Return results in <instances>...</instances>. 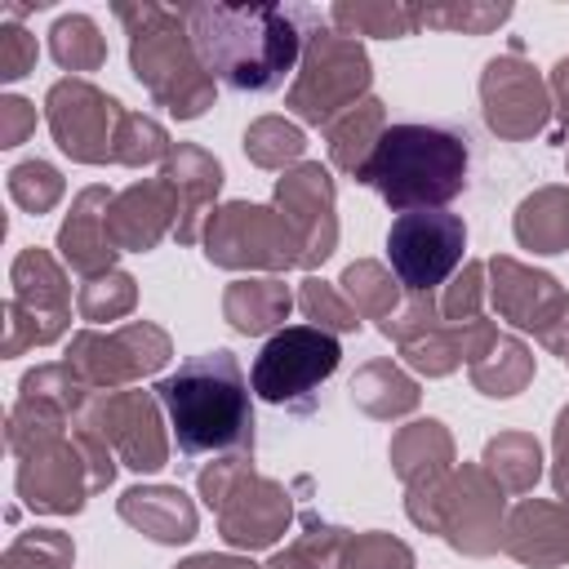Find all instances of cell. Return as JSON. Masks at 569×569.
Returning <instances> with one entry per match:
<instances>
[{
	"label": "cell",
	"instance_id": "603a6c76",
	"mask_svg": "<svg viewBox=\"0 0 569 569\" xmlns=\"http://www.w3.org/2000/svg\"><path fill=\"white\" fill-rule=\"evenodd\" d=\"M120 516L129 525H138L147 538L156 542H187L196 533V507L187 502V493L178 489H129L120 498Z\"/></svg>",
	"mask_w": 569,
	"mask_h": 569
},
{
	"label": "cell",
	"instance_id": "6da1fadb",
	"mask_svg": "<svg viewBox=\"0 0 569 569\" xmlns=\"http://www.w3.org/2000/svg\"><path fill=\"white\" fill-rule=\"evenodd\" d=\"M204 71L236 93L280 89L325 27L311 4H182Z\"/></svg>",
	"mask_w": 569,
	"mask_h": 569
},
{
	"label": "cell",
	"instance_id": "1f68e13d",
	"mask_svg": "<svg viewBox=\"0 0 569 569\" xmlns=\"http://www.w3.org/2000/svg\"><path fill=\"white\" fill-rule=\"evenodd\" d=\"M302 147H307L302 129L289 124V120H280V116H262V120H253L249 133H244V156H249L253 164H262V169H280L284 160H298Z\"/></svg>",
	"mask_w": 569,
	"mask_h": 569
},
{
	"label": "cell",
	"instance_id": "ffe728a7",
	"mask_svg": "<svg viewBox=\"0 0 569 569\" xmlns=\"http://www.w3.org/2000/svg\"><path fill=\"white\" fill-rule=\"evenodd\" d=\"M160 178H164V182L173 187V196H178V227H173V236H178V244H191V240L200 236V218L209 213V204H213V196H218V187H222V164H218L209 151L178 142V147L169 151Z\"/></svg>",
	"mask_w": 569,
	"mask_h": 569
},
{
	"label": "cell",
	"instance_id": "7402d4cb",
	"mask_svg": "<svg viewBox=\"0 0 569 569\" xmlns=\"http://www.w3.org/2000/svg\"><path fill=\"white\" fill-rule=\"evenodd\" d=\"M449 458H453V445H449V436L440 431V422H413V427L400 431L396 445H391V462H396V471L409 480V498L431 493V489L445 480Z\"/></svg>",
	"mask_w": 569,
	"mask_h": 569
},
{
	"label": "cell",
	"instance_id": "ee69618b",
	"mask_svg": "<svg viewBox=\"0 0 569 569\" xmlns=\"http://www.w3.org/2000/svg\"><path fill=\"white\" fill-rule=\"evenodd\" d=\"M556 489L569 502V409H560L556 418Z\"/></svg>",
	"mask_w": 569,
	"mask_h": 569
},
{
	"label": "cell",
	"instance_id": "8fae6325",
	"mask_svg": "<svg viewBox=\"0 0 569 569\" xmlns=\"http://www.w3.org/2000/svg\"><path fill=\"white\" fill-rule=\"evenodd\" d=\"M62 329H67V280H62V267L44 249H22L18 262H13L4 356H18L22 347H44Z\"/></svg>",
	"mask_w": 569,
	"mask_h": 569
},
{
	"label": "cell",
	"instance_id": "d4e9b609",
	"mask_svg": "<svg viewBox=\"0 0 569 569\" xmlns=\"http://www.w3.org/2000/svg\"><path fill=\"white\" fill-rule=\"evenodd\" d=\"M289 289L280 280H236L222 298V311L231 329L240 333H267L289 316Z\"/></svg>",
	"mask_w": 569,
	"mask_h": 569
},
{
	"label": "cell",
	"instance_id": "4fadbf2b",
	"mask_svg": "<svg viewBox=\"0 0 569 569\" xmlns=\"http://www.w3.org/2000/svg\"><path fill=\"white\" fill-rule=\"evenodd\" d=\"M169 360V338L156 325H124L116 333H76L67 347V365L98 391H116L120 382L151 373Z\"/></svg>",
	"mask_w": 569,
	"mask_h": 569
},
{
	"label": "cell",
	"instance_id": "5b68a950",
	"mask_svg": "<svg viewBox=\"0 0 569 569\" xmlns=\"http://www.w3.org/2000/svg\"><path fill=\"white\" fill-rule=\"evenodd\" d=\"M338 360H342V347H338V338L329 329L284 325L258 351V360L249 369V387L267 405H280V409H293V413H311L316 396H320V382L338 369Z\"/></svg>",
	"mask_w": 569,
	"mask_h": 569
},
{
	"label": "cell",
	"instance_id": "44dd1931",
	"mask_svg": "<svg viewBox=\"0 0 569 569\" xmlns=\"http://www.w3.org/2000/svg\"><path fill=\"white\" fill-rule=\"evenodd\" d=\"M502 547L533 565V569H551L560 560H569V502L565 507H551V502H520L511 516H507V538Z\"/></svg>",
	"mask_w": 569,
	"mask_h": 569
},
{
	"label": "cell",
	"instance_id": "484cf974",
	"mask_svg": "<svg viewBox=\"0 0 569 569\" xmlns=\"http://www.w3.org/2000/svg\"><path fill=\"white\" fill-rule=\"evenodd\" d=\"M516 240L533 253H560L569 244V191L547 187L529 196L516 213Z\"/></svg>",
	"mask_w": 569,
	"mask_h": 569
},
{
	"label": "cell",
	"instance_id": "9a60e30c",
	"mask_svg": "<svg viewBox=\"0 0 569 569\" xmlns=\"http://www.w3.org/2000/svg\"><path fill=\"white\" fill-rule=\"evenodd\" d=\"M276 209L289 222L302 267H316L333 253L338 222H333V182L320 164H298L276 182Z\"/></svg>",
	"mask_w": 569,
	"mask_h": 569
},
{
	"label": "cell",
	"instance_id": "5bb4252c",
	"mask_svg": "<svg viewBox=\"0 0 569 569\" xmlns=\"http://www.w3.org/2000/svg\"><path fill=\"white\" fill-rule=\"evenodd\" d=\"M489 271H493V307L511 325L533 329L551 351L569 356V298H565V289L547 271L520 267L511 258H493Z\"/></svg>",
	"mask_w": 569,
	"mask_h": 569
},
{
	"label": "cell",
	"instance_id": "83f0119b",
	"mask_svg": "<svg viewBox=\"0 0 569 569\" xmlns=\"http://www.w3.org/2000/svg\"><path fill=\"white\" fill-rule=\"evenodd\" d=\"M533 373V356L516 338H493L489 351L471 360V378L485 396H516Z\"/></svg>",
	"mask_w": 569,
	"mask_h": 569
},
{
	"label": "cell",
	"instance_id": "60d3db41",
	"mask_svg": "<svg viewBox=\"0 0 569 569\" xmlns=\"http://www.w3.org/2000/svg\"><path fill=\"white\" fill-rule=\"evenodd\" d=\"M511 18V4H453V9H422V27H453V31H489Z\"/></svg>",
	"mask_w": 569,
	"mask_h": 569
},
{
	"label": "cell",
	"instance_id": "30bf717a",
	"mask_svg": "<svg viewBox=\"0 0 569 569\" xmlns=\"http://www.w3.org/2000/svg\"><path fill=\"white\" fill-rule=\"evenodd\" d=\"M204 253L218 267H302L298 240L289 231V222L267 209V204H227L209 218V236H204Z\"/></svg>",
	"mask_w": 569,
	"mask_h": 569
},
{
	"label": "cell",
	"instance_id": "f1b7e54d",
	"mask_svg": "<svg viewBox=\"0 0 569 569\" xmlns=\"http://www.w3.org/2000/svg\"><path fill=\"white\" fill-rule=\"evenodd\" d=\"M333 27L342 36H413L422 27V4H333Z\"/></svg>",
	"mask_w": 569,
	"mask_h": 569
},
{
	"label": "cell",
	"instance_id": "7a4b0ae2",
	"mask_svg": "<svg viewBox=\"0 0 569 569\" xmlns=\"http://www.w3.org/2000/svg\"><path fill=\"white\" fill-rule=\"evenodd\" d=\"M156 400L169 413L173 445L182 458L253 449L249 378L227 347L182 360L169 378L156 382Z\"/></svg>",
	"mask_w": 569,
	"mask_h": 569
},
{
	"label": "cell",
	"instance_id": "f6af8a7d",
	"mask_svg": "<svg viewBox=\"0 0 569 569\" xmlns=\"http://www.w3.org/2000/svg\"><path fill=\"white\" fill-rule=\"evenodd\" d=\"M551 93H556L560 129H569V58H560V62L551 67Z\"/></svg>",
	"mask_w": 569,
	"mask_h": 569
},
{
	"label": "cell",
	"instance_id": "52a82bcc",
	"mask_svg": "<svg viewBox=\"0 0 569 569\" xmlns=\"http://www.w3.org/2000/svg\"><path fill=\"white\" fill-rule=\"evenodd\" d=\"M204 502L222 520V538L231 547H271L289 525V493L271 480H258L244 453H227L200 476Z\"/></svg>",
	"mask_w": 569,
	"mask_h": 569
},
{
	"label": "cell",
	"instance_id": "277c9868",
	"mask_svg": "<svg viewBox=\"0 0 569 569\" xmlns=\"http://www.w3.org/2000/svg\"><path fill=\"white\" fill-rule=\"evenodd\" d=\"M116 18L129 27V62L156 102L178 120H196L213 102V76L204 71L182 9L164 4H116Z\"/></svg>",
	"mask_w": 569,
	"mask_h": 569
},
{
	"label": "cell",
	"instance_id": "9c48e42d",
	"mask_svg": "<svg viewBox=\"0 0 569 569\" xmlns=\"http://www.w3.org/2000/svg\"><path fill=\"white\" fill-rule=\"evenodd\" d=\"M467 249V227L449 209L400 213L387 231V262L405 293L431 298L458 267Z\"/></svg>",
	"mask_w": 569,
	"mask_h": 569
},
{
	"label": "cell",
	"instance_id": "f546056e",
	"mask_svg": "<svg viewBox=\"0 0 569 569\" xmlns=\"http://www.w3.org/2000/svg\"><path fill=\"white\" fill-rule=\"evenodd\" d=\"M351 400L360 409H369L373 418H391V413H405L418 405V387L400 369L378 360V365H365L360 378H351Z\"/></svg>",
	"mask_w": 569,
	"mask_h": 569
},
{
	"label": "cell",
	"instance_id": "74e56055",
	"mask_svg": "<svg viewBox=\"0 0 569 569\" xmlns=\"http://www.w3.org/2000/svg\"><path fill=\"white\" fill-rule=\"evenodd\" d=\"M71 556L76 551L58 529H31L9 547L4 569H67Z\"/></svg>",
	"mask_w": 569,
	"mask_h": 569
},
{
	"label": "cell",
	"instance_id": "ac0fdd59",
	"mask_svg": "<svg viewBox=\"0 0 569 569\" xmlns=\"http://www.w3.org/2000/svg\"><path fill=\"white\" fill-rule=\"evenodd\" d=\"M178 213V196L164 178H147V182H133L129 191H120L111 200V213H107V236L120 249H133V253H147L156 249V240L169 231Z\"/></svg>",
	"mask_w": 569,
	"mask_h": 569
},
{
	"label": "cell",
	"instance_id": "ab89813d",
	"mask_svg": "<svg viewBox=\"0 0 569 569\" xmlns=\"http://www.w3.org/2000/svg\"><path fill=\"white\" fill-rule=\"evenodd\" d=\"M413 556L391 533H365L342 547V569H409Z\"/></svg>",
	"mask_w": 569,
	"mask_h": 569
},
{
	"label": "cell",
	"instance_id": "ba28073f",
	"mask_svg": "<svg viewBox=\"0 0 569 569\" xmlns=\"http://www.w3.org/2000/svg\"><path fill=\"white\" fill-rule=\"evenodd\" d=\"M413 525L445 533L458 551L485 556L498 547V520H502V489L489 471L467 467L453 480H440L431 493L409 498Z\"/></svg>",
	"mask_w": 569,
	"mask_h": 569
},
{
	"label": "cell",
	"instance_id": "b9f144b4",
	"mask_svg": "<svg viewBox=\"0 0 569 569\" xmlns=\"http://www.w3.org/2000/svg\"><path fill=\"white\" fill-rule=\"evenodd\" d=\"M36 67V36H27L22 27H4L0 31V76L4 80H22Z\"/></svg>",
	"mask_w": 569,
	"mask_h": 569
},
{
	"label": "cell",
	"instance_id": "7c38bea8",
	"mask_svg": "<svg viewBox=\"0 0 569 569\" xmlns=\"http://www.w3.org/2000/svg\"><path fill=\"white\" fill-rule=\"evenodd\" d=\"M44 120L58 138V147L71 156V160H84V164H102L111 160L116 151V133H120V120H124V107L84 84V80H58L44 98Z\"/></svg>",
	"mask_w": 569,
	"mask_h": 569
},
{
	"label": "cell",
	"instance_id": "d590c367",
	"mask_svg": "<svg viewBox=\"0 0 569 569\" xmlns=\"http://www.w3.org/2000/svg\"><path fill=\"white\" fill-rule=\"evenodd\" d=\"M9 196H13L27 213H44V209L58 204L62 178H58V169L44 164V160H22V164L9 169Z\"/></svg>",
	"mask_w": 569,
	"mask_h": 569
},
{
	"label": "cell",
	"instance_id": "cb8c5ba5",
	"mask_svg": "<svg viewBox=\"0 0 569 569\" xmlns=\"http://www.w3.org/2000/svg\"><path fill=\"white\" fill-rule=\"evenodd\" d=\"M382 129H387V120H382V102H378V98H365V102H356L351 111H342V116L329 124V156H333V164L356 178V173L365 169L369 151L378 147Z\"/></svg>",
	"mask_w": 569,
	"mask_h": 569
},
{
	"label": "cell",
	"instance_id": "7dc6e473",
	"mask_svg": "<svg viewBox=\"0 0 569 569\" xmlns=\"http://www.w3.org/2000/svg\"><path fill=\"white\" fill-rule=\"evenodd\" d=\"M565 360H569V356H565Z\"/></svg>",
	"mask_w": 569,
	"mask_h": 569
},
{
	"label": "cell",
	"instance_id": "4dcf8cb0",
	"mask_svg": "<svg viewBox=\"0 0 569 569\" xmlns=\"http://www.w3.org/2000/svg\"><path fill=\"white\" fill-rule=\"evenodd\" d=\"M485 471L498 480V489H516V493L533 489V480H538V471H542L538 440H533V436H520V431L489 440V445H485Z\"/></svg>",
	"mask_w": 569,
	"mask_h": 569
},
{
	"label": "cell",
	"instance_id": "7bdbcfd3",
	"mask_svg": "<svg viewBox=\"0 0 569 569\" xmlns=\"http://www.w3.org/2000/svg\"><path fill=\"white\" fill-rule=\"evenodd\" d=\"M0 116H4V129H0L4 147H18V142L27 138V129L36 124V111H31L27 98H4V102H0Z\"/></svg>",
	"mask_w": 569,
	"mask_h": 569
},
{
	"label": "cell",
	"instance_id": "f35d334b",
	"mask_svg": "<svg viewBox=\"0 0 569 569\" xmlns=\"http://www.w3.org/2000/svg\"><path fill=\"white\" fill-rule=\"evenodd\" d=\"M133 307V280L124 271H102L93 280H84L80 289V316L84 320H116Z\"/></svg>",
	"mask_w": 569,
	"mask_h": 569
},
{
	"label": "cell",
	"instance_id": "8992f818",
	"mask_svg": "<svg viewBox=\"0 0 569 569\" xmlns=\"http://www.w3.org/2000/svg\"><path fill=\"white\" fill-rule=\"evenodd\" d=\"M369 89V58L365 49L342 36L320 27L298 62V76L289 84V107L307 120V124H333L342 111H351L356 102H365L360 93Z\"/></svg>",
	"mask_w": 569,
	"mask_h": 569
},
{
	"label": "cell",
	"instance_id": "d6a6232c",
	"mask_svg": "<svg viewBox=\"0 0 569 569\" xmlns=\"http://www.w3.org/2000/svg\"><path fill=\"white\" fill-rule=\"evenodd\" d=\"M342 289L356 298V311L360 316H373L382 325L391 320V311H396V284H391V276L378 262H351L342 271Z\"/></svg>",
	"mask_w": 569,
	"mask_h": 569
},
{
	"label": "cell",
	"instance_id": "4316f807",
	"mask_svg": "<svg viewBox=\"0 0 569 569\" xmlns=\"http://www.w3.org/2000/svg\"><path fill=\"white\" fill-rule=\"evenodd\" d=\"M49 53L67 71H98L107 62V40L89 13H62L49 31Z\"/></svg>",
	"mask_w": 569,
	"mask_h": 569
},
{
	"label": "cell",
	"instance_id": "8d00e7d4",
	"mask_svg": "<svg viewBox=\"0 0 569 569\" xmlns=\"http://www.w3.org/2000/svg\"><path fill=\"white\" fill-rule=\"evenodd\" d=\"M298 307L307 311V320H316V329H329V333H351V329H360V311H356L338 289H329L325 280H307L302 293H298Z\"/></svg>",
	"mask_w": 569,
	"mask_h": 569
},
{
	"label": "cell",
	"instance_id": "e0dca14e",
	"mask_svg": "<svg viewBox=\"0 0 569 569\" xmlns=\"http://www.w3.org/2000/svg\"><path fill=\"white\" fill-rule=\"evenodd\" d=\"M98 436L107 445H116V453L133 467V471H160L169 458V445L160 436V413L156 400L147 391H116L98 405L93 418Z\"/></svg>",
	"mask_w": 569,
	"mask_h": 569
},
{
	"label": "cell",
	"instance_id": "3957f363",
	"mask_svg": "<svg viewBox=\"0 0 569 569\" xmlns=\"http://www.w3.org/2000/svg\"><path fill=\"white\" fill-rule=\"evenodd\" d=\"M467 173H471L467 133L449 124L405 120L382 129L356 182H369L387 209L418 213V209H445L453 196H462Z\"/></svg>",
	"mask_w": 569,
	"mask_h": 569
},
{
	"label": "cell",
	"instance_id": "2e32d148",
	"mask_svg": "<svg viewBox=\"0 0 569 569\" xmlns=\"http://www.w3.org/2000/svg\"><path fill=\"white\" fill-rule=\"evenodd\" d=\"M480 98H485V120L502 138H529L547 120V84L538 71L520 58H493L480 76Z\"/></svg>",
	"mask_w": 569,
	"mask_h": 569
},
{
	"label": "cell",
	"instance_id": "d6986e66",
	"mask_svg": "<svg viewBox=\"0 0 569 569\" xmlns=\"http://www.w3.org/2000/svg\"><path fill=\"white\" fill-rule=\"evenodd\" d=\"M107 209H111V191L107 187H84L58 231V253L71 271H80L84 280L111 271L116 244L107 236Z\"/></svg>",
	"mask_w": 569,
	"mask_h": 569
},
{
	"label": "cell",
	"instance_id": "bcb514c9",
	"mask_svg": "<svg viewBox=\"0 0 569 569\" xmlns=\"http://www.w3.org/2000/svg\"><path fill=\"white\" fill-rule=\"evenodd\" d=\"M182 569H253V565L249 560H231V556H196Z\"/></svg>",
	"mask_w": 569,
	"mask_h": 569
},
{
	"label": "cell",
	"instance_id": "e575fe53",
	"mask_svg": "<svg viewBox=\"0 0 569 569\" xmlns=\"http://www.w3.org/2000/svg\"><path fill=\"white\" fill-rule=\"evenodd\" d=\"M169 151H173V147H169L164 129H160L151 116H129V111H124L111 160H120V164H151V160H169Z\"/></svg>",
	"mask_w": 569,
	"mask_h": 569
},
{
	"label": "cell",
	"instance_id": "836d02e7",
	"mask_svg": "<svg viewBox=\"0 0 569 569\" xmlns=\"http://www.w3.org/2000/svg\"><path fill=\"white\" fill-rule=\"evenodd\" d=\"M342 529H325L307 516V533L298 547L280 551L267 569H342Z\"/></svg>",
	"mask_w": 569,
	"mask_h": 569
}]
</instances>
